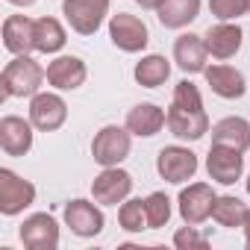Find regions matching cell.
Returning <instances> with one entry per match:
<instances>
[{"label": "cell", "mask_w": 250, "mask_h": 250, "mask_svg": "<svg viewBox=\"0 0 250 250\" xmlns=\"http://www.w3.org/2000/svg\"><path fill=\"white\" fill-rule=\"evenodd\" d=\"M62 15L74 33L94 36L109 15V0H62Z\"/></svg>", "instance_id": "3"}, {"label": "cell", "mask_w": 250, "mask_h": 250, "mask_svg": "<svg viewBox=\"0 0 250 250\" xmlns=\"http://www.w3.org/2000/svg\"><path fill=\"white\" fill-rule=\"evenodd\" d=\"M206 59H209V50H206L203 36L183 33L174 42V62L180 65V71H186V74H203L206 71Z\"/></svg>", "instance_id": "19"}, {"label": "cell", "mask_w": 250, "mask_h": 250, "mask_svg": "<svg viewBox=\"0 0 250 250\" xmlns=\"http://www.w3.org/2000/svg\"><path fill=\"white\" fill-rule=\"evenodd\" d=\"M174 244H177L180 250H203V247H209V238H206L203 232H197L194 224H186L183 229L174 232Z\"/></svg>", "instance_id": "29"}, {"label": "cell", "mask_w": 250, "mask_h": 250, "mask_svg": "<svg viewBox=\"0 0 250 250\" xmlns=\"http://www.w3.org/2000/svg\"><path fill=\"white\" fill-rule=\"evenodd\" d=\"M130 147H133V133L127 127H118V124H106L91 142V156L97 165L115 168L130 156Z\"/></svg>", "instance_id": "2"}, {"label": "cell", "mask_w": 250, "mask_h": 250, "mask_svg": "<svg viewBox=\"0 0 250 250\" xmlns=\"http://www.w3.org/2000/svg\"><path fill=\"white\" fill-rule=\"evenodd\" d=\"M215 191L209 183H188L180 197H177V206H180V218L186 224H203L206 218H212V203H215Z\"/></svg>", "instance_id": "10"}, {"label": "cell", "mask_w": 250, "mask_h": 250, "mask_svg": "<svg viewBox=\"0 0 250 250\" xmlns=\"http://www.w3.org/2000/svg\"><path fill=\"white\" fill-rule=\"evenodd\" d=\"M156 171L165 183L183 186L186 180H191L197 174V153H191L188 147H180V145L162 147L156 156Z\"/></svg>", "instance_id": "6"}, {"label": "cell", "mask_w": 250, "mask_h": 250, "mask_svg": "<svg viewBox=\"0 0 250 250\" xmlns=\"http://www.w3.org/2000/svg\"><path fill=\"white\" fill-rule=\"evenodd\" d=\"M171 103H174V106H183V109H203V97H200V88H197L191 80H180V83H177Z\"/></svg>", "instance_id": "28"}, {"label": "cell", "mask_w": 250, "mask_h": 250, "mask_svg": "<svg viewBox=\"0 0 250 250\" xmlns=\"http://www.w3.org/2000/svg\"><path fill=\"white\" fill-rule=\"evenodd\" d=\"M130 191H133V177L118 165L103 168L91 183V197L100 206H118V203H124L130 197Z\"/></svg>", "instance_id": "7"}, {"label": "cell", "mask_w": 250, "mask_h": 250, "mask_svg": "<svg viewBox=\"0 0 250 250\" xmlns=\"http://www.w3.org/2000/svg\"><path fill=\"white\" fill-rule=\"evenodd\" d=\"M200 15V0H162L156 18L165 30H183Z\"/></svg>", "instance_id": "22"}, {"label": "cell", "mask_w": 250, "mask_h": 250, "mask_svg": "<svg viewBox=\"0 0 250 250\" xmlns=\"http://www.w3.org/2000/svg\"><path fill=\"white\" fill-rule=\"evenodd\" d=\"M209 12L218 21H235L238 15L247 12V3L244 0H209Z\"/></svg>", "instance_id": "30"}, {"label": "cell", "mask_w": 250, "mask_h": 250, "mask_svg": "<svg viewBox=\"0 0 250 250\" xmlns=\"http://www.w3.org/2000/svg\"><path fill=\"white\" fill-rule=\"evenodd\" d=\"M103 224H106V218H103L100 206H94L91 200H71V203H65V227H71L74 235L94 238V235L103 232Z\"/></svg>", "instance_id": "12"}, {"label": "cell", "mask_w": 250, "mask_h": 250, "mask_svg": "<svg viewBox=\"0 0 250 250\" xmlns=\"http://www.w3.org/2000/svg\"><path fill=\"white\" fill-rule=\"evenodd\" d=\"M244 3H247V15H250V0H244Z\"/></svg>", "instance_id": "34"}, {"label": "cell", "mask_w": 250, "mask_h": 250, "mask_svg": "<svg viewBox=\"0 0 250 250\" xmlns=\"http://www.w3.org/2000/svg\"><path fill=\"white\" fill-rule=\"evenodd\" d=\"M118 224H121V229H124V232H142V229H150L145 200H142V197L124 200V203H121V209H118Z\"/></svg>", "instance_id": "26"}, {"label": "cell", "mask_w": 250, "mask_h": 250, "mask_svg": "<svg viewBox=\"0 0 250 250\" xmlns=\"http://www.w3.org/2000/svg\"><path fill=\"white\" fill-rule=\"evenodd\" d=\"M168 130L180 142H197V139H203L209 133V115L203 109H183V106L171 103V109H168Z\"/></svg>", "instance_id": "13"}, {"label": "cell", "mask_w": 250, "mask_h": 250, "mask_svg": "<svg viewBox=\"0 0 250 250\" xmlns=\"http://www.w3.org/2000/svg\"><path fill=\"white\" fill-rule=\"evenodd\" d=\"M241 229H244V241H247V247H250V209H247V215H244V224H241Z\"/></svg>", "instance_id": "32"}, {"label": "cell", "mask_w": 250, "mask_h": 250, "mask_svg": "<svg viewBox=\"0 0 250 250\" xmlns=\"http://www.w3.org/2000/svg\"><path fill=\"white\" fill-rule=\"evenodd\" d=\"M168 124V112L165 109H159L156 103H139V106H133L130 112H127V127L133 136H139V139H150V136H156L162 127Z\"/></svg>", "instance_id": "20"}, {"label": "cell", "mask_w": 250, "mask_h": 250, "mask_svg": "<svg viewBox=\"0 0 250 250\" xmlns=\"http://www.w3.org/2000/svg\"><path fill=\"white\" fill-rule=\"evenodd\" d=\"M0 147L6 156H27L33 147V121L18 115L0 118Z\"/></svg>", "instance_id": "15"}, {"label": "cell", "mask_w": 250, "mask_h": 250, "mask_svg": "<svg viewBox=\"0 0 250 250\" xmlns=\"http://www.w3.org/2000/svg\"><path fill=\"white\" fill-rule=\"evenodd\" d=\"M206 171H209V180L221 186H235L244 174V153L235 147L212 145L206 153Z\"/></svg>", "instance_id": "8"}, {"label": "cell", "mask_w": 250, "mask_h": 250, "mask_svg": "<svg viewBox=\"0 0 250 250\" xmlns=\"http://www.w3.org/2000/svg\"><path fill=\"white\" fill-rule=\"evenodd\" d=\"M109 39L124 53H142L150 42V33H147V24L139 15L118 12V15L109 18Z\"/></svg>", "instance_id": "4"}, {"label": "cell", "mask_w": 250, "mask_h": 250, "mask_svg": "<svg viewBox=\"0 0 250 250\" xmlns=\"http://www.w3.org/2000/svg\"><path fill=\"white\" fill-rule=\"evenodd\" d=\"M212 145H224V147H235V150H247L250 147V121L244 118H224L218 124H212Z\"/></svg>", "instance_id": "21"}, {"label": "cell", "mask_w": 250, "mask_h": 250, "mask_svg": "<svg viewBox=\"0 0 250 250\" xmlns=\"http://www.w3.org/2000/svg\"><path fill=\"white\" fill-rule=\"evenodd\" d=\"M136 83L145 85V88H159L165 85V80L171 77V62L159 53H150V56H142L136 62V71H133Z\"/></svg>", "instance_id": "23"}, {"label": "cell", "mask_w": 250, "mask_h": 250, "mask_svg": "<svg viewBox=\"0 0 250 250\" xmlns=\"http://www.w3.org/2000/svg\"><path fill=\"white\" fill-rule=\"evenodd\" d=\"M44 80H47V71L27 53V56H15L3 68L0 88H3V97H33V94H39Z\"/></svg>", "instance_id": "1"}, {"label": "cell", "mask_w": 250, "mask_h": 250, "mask_svg": "<svg viewBox=\"0 0 250 250\" xmlns=\"http://www.w3.org/2000/svg\"><path fill=\"white\" fill-rule=\"evenodd\" d=\"M247 194H250V177H247Z\"/></svg>", "instance_id": "35"}, {"label": "cell", "mask_w": 250, "mask_h": 250, "mask_svg": "<svg viewBox=\"0 0 250 250\" xmlns=\"http://www.w3.org/2000/svg\"><path fill=\"white\" fill-rule=\"evenodd\" d=\"M18 235H21L24 247H30V250H56V247H59V224H56V218L47 215V212L30 215V218L21 224Z\"/></svg>", "instance_id": "11"}, {"label": "cell", "mask_w": 250, "mask_h": 250, "mask_svg": "<svg viewBox=\"0 0 250 250\" xmlns=\"http://www.w3.org/2000/svg\"><path fill=\"white\" fill-rule=\"evenodd\" d=\"M68 118V103L53 94V91H39L30 97V121H33V127L42 130V133H53L59 130L62 124Z\"/></svg>", "instance_id": "9"}, {"label": "cell", "mask_w": 250, "mask_h": 250, "mask_svg": "<svg viewBox=\"0 0 250 250\" xmlns=\"http://www.w3.org/2000/svg\"><path fill=\"white\" fill-rule=\"evenodd\" d=\"M88 77V68L80 56H56L50 65H47V83L59 91H74L85 83Z\"/></svg>", "instance_id": "17"}, {"label": "cell", "mask_w": 250, "mask_h": 250, "mask_svg": "<svg viewBox=\"0 0 250 250\" xmlns=\"http://www.w3.org/2000/svg\"><path fill=\"white\" fill-rule=\"evenodd\" d=\"M3 47L12 56H27L36 50V21L27 15H9L3 21Z\"/></svg>", "instance_id": "16"}, {"label": "cell", "mask_w": 250, "mask_h": 250, "mask_svg": "<svg viewBox=\"0 0 250 250\" xmlns=\"http://www.w3.org/2000/svg\"><path fill=\"white\" fill-rule=\"evenodd\" d=\"M244 215H247V206L238 197H232V194H221L212 203V221L221 224V227H227V229L241 227L244 224Z\"/></svg>", "instance_id": "25"}, {"label": "cell", "mask_w": 250, "mask_h": 250, "mask_svg": "<svg viewBox=\"0 0 250 250\" xmlns=\"http://www.w3.org/2000/svg\"><path fill=\"white\" fill-rule=\"evenodd\" d=\"M241 39H244V33H241V27L235 24V21H218V24H212L209 30H206V36H203V42H206V50H209V56L212 59H232L238 50H241Z\"/></svg>", "instance_id": "14"}, {"label": "cell", "mask_w": 250, "mask_h": 250, "mask_svg": "<svg viewBox=\"0 0 250 250\" xmlns=\"http://www.w3.org/2000/svg\"><path fill=\"white\" fill-rule=\"evenodd\" d=\"M136 3H139L142 9H159V6H162V0H136Z\"/></svg>", "instance_id": "31"}, {"label": "cell", "mask_w": 250, "mask_h": 250, "mask_svg": "<svg viewBox=\"0 0 250 250\" xmlns=\"http://www.w3.org/2000/svg\"><path fill=\"white\" fill-rule=\"evenodd\" d=\"M203 77H206V85H209L218 97H224V100H238V97H244V91H247L244 74H241L238 68H232V65H212V68L206 65Z\"/></svg>", "instance_id": "18"}, {"label": "cell", "mask_w": 250, "mask_h": 250, "mask_svg": "<svg viewBox=\"0 0 250 250\" xmlns=\"http://www.w3.org/2000/svg\"><path fill=\"white\" fill-rule=\"evenodd\" d=\"M145 209H147V224L150 229H159L171 221V197L165 191H153L145 197Z\"/></svg>", "instance_id": "27"}, {"label": "cell", "mask_w": 250, "mask_h": 250, "mask_svg": "<svg viewBox=\"0 0 250 250\" xmlns=\"http://www.w3.org/2000/svg\"><path fill=\"white\" fill-rule=\"evenodd\" d=\"M68 42V33L65 27L56 21V18H39L36 21V50L39 53H59Z\"/></svg>", "instance_id": "24"}, {"label": "cell", "mask_w": 250, "mask_h": 250, "mask_svg": "<svg viewBox=\"0 0 250 250\" xmlns=\"http://www.w3.org/2000/svg\"><path fill=\"white\" fill-rule=\"evenodd\" d=\"M9 3H12V6H33L36 0H9Z\"/></svg>", "instance_id": "33"}, {"label": "cell", "mask_w": 250, "mask_h": 250, "mask_svg": "<svg viewBox=\"0 0 250 250\" xmlns=\"http://www.w3.org/2000/svg\"><path fill=\"white\" fill-rule=\"evenodd\" d=\"M33 203H36V186L9 168H0V212L12 218Z\"/></svg>", "instance_id": "5"}]
</instances>
